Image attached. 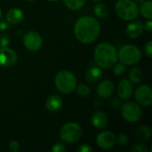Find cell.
Returning <instances> with one entry per match:
<instances>
[{
	"label": "cell",
	"instance_id": "6da1fadb",
	"mask_svg": "<svg viewBox=\"0 0 152 152\" xmlns=\"http://www.w3.org/2000/svg\"><path fill=\"white\" fill-rule=\"evenodd\" d=\"M101 31L99 21L91 16H83L79 18L74 26V34L76 38L82 44H91L94 42Z\"/></svg>",
	"mask_w": 152,
	"mask_h": 152
},
{
	"label": "cell",
	"instance_id": "7a4b0ae2",
	"mask_svg": "<svg viewBox=\"0 0 152 152\" xmlns=\"http://www.w3.org/2000/svg\"><path fill=\"white\" fill-rule=\"evenodd\" d=\"M95 63L102 69H110L118 61V53L116 48L109 43L99 44L94 53Z\"/></svg>",
	"mask_w": 152,
	"mask_h": 152
},
{
	"label": "cell",
	"instance_id": "3957f363",
	"mask_svg": "<svg viewBox=\"0 0 152 152\" xmlns=\"http://www.w3.org/2000/svg\"><path fill=\"white\" fill-rule=\"evenodd\" d=\"M55 86L61 93L69 94L76 90L77 78L70 71L61 70L58 72L55 77Z\"/></svg>",
	"mask_w": 152,
	"mask_h": 152
},
{
	"label": "cell",
	"instance_id": "277c9868",
	"mask_svg": "<svg viewBox=\"0 0 152 152\" xmlns=\"http://www.w3.org/2000/svg\"><path fill=\"white\" fill-rule=\"evenodd\" d=\"M115 8L118 17L124 20H132L139 14L137 4L133 0H118Z\"/></svg>",
	"mask_w": 152,
	"mask_h": 152
},
{
	"label": "cell",
	"instance_id": "5b68a950",
	"mask_svg": "<svg viewBox=\"0 0 152 152\" xmlns=\"http://www.w3.org/2000/svg\"><path fill=\"white\" fill-rule=\"evenodd\" d=\"M118 58L120 62L125 65H134L140 61L142 58V52L136 45L127 44L119 49Z\"/></svg>",
	"mask_w": 152,
	"mask_h": 152
},
{
	"label": "cell",
	"instance_id": "8992f818",
	"mask_svg": "<svg viewBox=\"0 0 152 152\" xmlns=\"http://www.w3.org/2000/svg\"><path fill=\"white\" fill-rule=\"evenodd\" d=\"M82 135L81 126L75 122H69L65 124L60 131V138L62 142L67 143H73L77 142Z\"/></svg>",
	"mask_w": 152,
	"mask_h": 152
},
{
	"label": "cell",
	"instance_id": "52a82bcc",
	"mask_svg": "<svg viewBox=\"0 0 152 152\" xmlns=\"http://www.w3.org/2000/svg\"><path fill=\"white\" fill-rule=\"evenodd\" d=\"M121 114L126 121L134 123L140 120L142 117V110L138 103L134 102H127L122 105Z\"/></svg>",
	"mask_w": 152,
	"mask_h": 152
},
{
	"label": "cell",
	"instance_id": "ba28073f",
	"mask_svg": "<svg viewBox=\"0 0 152 152\" xmlns=\"http://www.w3.org/2000/svg\"><path fill=\"white\" fill-rule=\"evenodd\" d=\"M134 97L138 104L144 107L151 106L152 103V90L151 86L147 85L140 86L135 90Z\"/></svg>",
	"mask_w": 152,
	"mask_h": 152
},
{
	"label": "cell",
	"instance_id": "9c48e42d",
	"mask_svg": "<svg viewBox=\"0 0 152 152\" xmlns=\"http://www.w3.org/2000/svg\"><path fill=\"white\" fill-rule=\"evenodd\" d=\"M43 40L41 36L36 31H28L23 37V45L29 51H37L41 48Z\"/></svg>",
	"mask_w": 152,
	"mask_h": 152
},
{
	"label": "cell",
	"instance_id": "30bf717a",
	"mask_svg": "<svg viewBox=\"0 0 152 152\" xmlns=\"http://www.w3.org/2000/svg\"><path fill=\"white\" fill-rule=\"evenodd\" d=\"M18 60L17 53L11 48L0 47V67L9 68L13 66Z\"/></svg>",
	"mask_w": 152,
	"mask_h": 152
},
{
	"label": "cell",
	"instance_id": "8fae6325",
	"mask_svg": "<svg viewBox=\"0 0 152 152\" xmlns=\"http://www.w3.org/2000/svg\"><path fill=\"white\" fill-rule=\"evenodd\" d=\"M117 140L113 133L110 131H104L100 133L96 137L97 145L103 150H109L116 145Z\"/></svg>",
	"mask_w": 152,
	"mask_h": 152
},
{
	"label": "cell",
	"instance_id": "7c38bea8",
	"mask_svg": "<svg viewBox=\"0 0 152 152\" xmlns=\"http://www.w3.org/2000/svg\"><path fill=\"white\" fill-rule=\"evenodd\" d=\"M118 94L122 100H128L133 94V85L128 79H122L118 85Z\"/></svg>",
	"mask_w": 152,
	"mask_h": 152
},
{
	"label": "cell",
	"instance_id": "4fadbf2b",
	"mask_svg": "<svg viewBox=\"0 0 152 152\" xmlns=\"http://www.w3.org/2000/svg\"><path fill=\"white\" fill-rule=\"evenodd\" d=\"M115 91V85L112 81L106 79L100 83L97 87V94L101 98L110 97Z\"/></svg>",
	"mask_w": 152,
	"mask_h": 152
},
{
	"label": "cell",
	"instance_id": "5bb4252c",
	"mask_svg": "<svg viewBox=\"0 0 152 152\" xmlns=\"http://www.w3.org/2000/svg\"><path fill=\"white\" fill-rule=\"evenodd\" d=\"M143 30V23L141 20H134L129 23L126 27V35L133 39L137 38Z\"/></svg>",
	"mask_w": 152,
	"mask_h": 152
},
{
	"label": "cell",
	"instance_id": "9a60e30c",
	"mask_svg": "<svg viewBox=\"0 0 152 152\" xmlns=\"http://www.w3.org/2000/svg\"><path fill=\"white\" fill-rule=\"evenodd\" d=\"M63 105L62 99L56 94H53L49 96L45 102V107L46 109L51 112H57L61 110Z\"/></svg>",
	"mask_w": 152,
	"mask_h": 152
},
{
	"label": "cell",
	"instance_id": "2e32d148",
	"mask_svg": "<svg viewBox=\"0 0 152 152\" xmlns=\"http://www.w3.org/2000/svg\"><path fill=\"white\" fill-rule=\"evenodd\" d=\"M24 19V12L20 8H12L6 13V20L8 23L16 25L20 23Z\"/></svg>",
	"mask_w": 152,
	"mask_h": 152
},
{
	"label": "cell",
	"instance_id": "e0dca14e",
	"mask_svg": "<svg viewBox=\"0 0 152 152\" xmlns=\"http://www.w3.org/2000/svg\"><path fill=\"white\" fill-rule=\"evenodd\" d=\"M92 124L96 128H105L109 124V117L103 111H96L92 117Z\"/></svg>",
	"mask_w": 152,
	"mask_h": 152
},
{
	"label": "cell",
	"instance_id": "ac0fdd59",
	"mask_svg": "<svg viewBox=\"0 0 152 152\" xmlns=\"http://www.w3.org/2000/svg\"><path fill=\"white\" fill-rule=\"evenodd\" d=\"M103 72L101 68L91 67L86 71V79L88 83H96L102 78Z\"/></svg>",
	"mask_w": 152,
	"mask_h": 152
},
{
	"label": "cell",
	"instance_id": "d6986e66",
	"mask_svg": "<svg viewBox=\"0 0 152 152\" xmlns=\"http://www.w3.org/2000/svg\"><path fill=\"white\" fill-rule=\"evenodd\" d=\"M151 129L149 126H142L136 130V137L142 142H147L151 137Z\"/></svg>",
	"mask_w": 152,
	"mask_h": 152
},
{
	"label": "cell",
	"instance_id": "ffe728a7",
	"mask_svg": "<svg viewBox=\"0 0 152 152\" xmlns=\"http://www.w3.org/2000/svg\"><path fill=\"white\" fill-rule=\"evenodd\" d=\"M129 79L132 83L138 84L141 83L143 79V72L141 69L134 67L129 71Z\"/></svg>",
	"mask_w": 152,
	"mask_h": 152
},
{
	"label": "cell",
	"instance_id": "44dd1931",
	"mask_svg": "<svg viewBox=\"0 0 152 152\" xmlns=\"http://www.w3.org/2000/svg\"><path fill=\"white\" fill-rule=\"evenodd\" d=\"M141 7H140V12L142 13V15L148 19V20H151L152 19V1L151 0H146L145 2H143L142 4H141Z\"/></svg>",
	"mask_w": 152,
	"mask_h": 152
},
{
	"label": "cell",
	"instance_id": "7402d4cb",
	"mask_svg": "<svg viewBox=\"0 0 152 152\" xmlns=\"http://www.w3.org/2000/svg\"><path fill=\"white\" fill-rule=\"evenodd\" d=\"M86 0H63L65 5L73 11H77L79 9H81Z\"/></svg>",
	"mask_w": 152,
	"mask_h": 152
},
{
	"label": "cell",
	"instance_id": "603a6c76",
	"mask_svg": "<svg viewBox=\"0 0 152 152\" xmlns=\"http://www.w3.org/2000/svg\"><path fill=\"white\" fill-rule=\"evenodd\" d=\"M94 13L97 17L104 19L109 15V8L104 4H98L94 6Z\"/></svg>",
	"mask_w": 152,
	"mask_h": 152
},
{
	"label": "cell",
	"instance_id": "cb8c5ba5",
	"mask_svg": "<svg viewBox=\"0 0 152 152\" xmlns=\"http://www.w3.org/2000/svg\"><path fill=\"white\" fill-rule=\"evenodd\" d=\"M77 89V94L80 96V97H88L90 95V93H91V90L90 88L85 85V84H81L79 85L77 87H76Z\"/></svg>",
	"mask_w": 152,
	"mask_h": 152
},
{
	"label": "cell",
	"instance_id": "d4e9b609",
	"mask_svg": "<svg viewBox=\"0 0 152 152\" xmlns=\"http://www.w3.org/2000/svg\"><path fill=\"white\" fill-rule=\"evenodd\" d=\"M114 69H113V72L116 76H121L124 74V72L126 71V65L123 64L122 62L120 63H116L114 66Z\"/></svg>",
	"mask_w": 152,
	"mask_h": 152
},
{
	"label": "cell",
	"instance_id": "484cf974",
	"mask_svg": "<svg viewBox=\"0 0 152 152\" xmlns=\"http://www.w3.org/2000/svg\"><path fill=\"white\" fill-rule=\"evenodd\" d=\"M148 147L142 143H136L131 148V152H148Z\"/></svg>",
	"mask_w": 152,
	"mask_h": 152
},
{
	"label": "cell",
	"instance_id": "4316f807",
	"mask_svg": "<svg viewBox=\"0 0 152 152\" xmlns=\"http://www.w3.org/2000/svg\"><path fill=\"white\" fill-rule=\"evenodd\" d=\"M116 140H117V142L119 145H121V146H126L128 143V142H129L128 136L124 134H121L118 137H116Z\"/></svg>",
	"mask_w": 152,
	"mask_h": 152
},
{
	"label": "cell",
	"instance_id": "83f0119b",
	"mask_svg": "<svg viewBox=\"0 0 152 152\" xmlns=\"http://www.w3.org/2000/svg\"><path fill=\"white\" fill-rule=\"evenodd\" d=\"M51 151L53 152H64L67 151V148L61 143H56L53 146Z\"/></svg>",
	"mask_w": 152,
	"mask_h": 152
},
{
	"label": "cell",
	"instance_id": "f1b7e54d",
	"mask_svg": "<svg viewBox=\"0 0 152 152\" xmlns=\"http://www.w3.org/2000/svg\"><path fill=\"white\" fill-rule=\"evenodd\" d=\"M144 53L145 54L149 57L151 58L152 57V42L149 41L145 45H144Z\"/></svg>",
	"mask_w": 152,
	"mask_h": 152
},
{
	"label": "cell",
	"instance_id": "f546056e",
	"mask_svg": "<svg viewBox=\"0 0 152 152\" xmlns=\"http://www.w3.org/2000/svg\"><path fill=\"white\" fill-rule=\"evenodd\" d=\"M9 149L12 152H18L19 151V149H20L19 142L17 141H12L9 143Z\"/></svg>",
	"mask_w": 152,
	"mask_h": 152
},
{
	"label": "cell",
	"instance_id": "4dcf8cb0",
	"mask_svg": "<svg viewBox=\"0 0 152 152\" xmlns=\"http://www.w3.org/2000/svg\"><path fill=\"white\" fill-rule=\"evenodd\" d=\"M77 151L78 152H92L93 149L88 145V144H81L78 148H77Z\"/></svg>",
	"mask_w": 152,
	"mask_h": 152
},
{
	"label": "cell",
	"instance_id": "1f68e13d",
	"mask_svg": "<svg viewBox=\"0 0 152 152\" xmlns=\"http://www.w3.org/2000/svg\"><path fill=\"white\" fill-rule=\"evenodd\" d=\"M10 40L7 36H1L0 37V47H5L9 45Z\"/></svg>",
	"mask_w": 152,
	"mask_h": 152
},
{
	"label": "cell",
	"instance_id": "d6a6232c",
	"mask_svg": "<svg viewBox=\"0 0 152 152\" xmlns=\"http://www.w3.org/2000/svg\"><path fill=\"white\" fill-rule=\"evenodd\" d=\"M143 28H145V30L149 33H151L152 31V20H149L145 25H143Z\"/></svg>",
	"mask_w": 152,
	"mask_h": 152
},
{
	"label": "cell",
	"instance_id": "836d02e7",
	"mask_svg": "<svg viewBox=\"0 0 152 152\" xmlns=\"http://www.w3.org/2000/svg\"><path fill=\"white\" fill-rule=\"evenodd\" d=\"M120 105V101L119 100H117V99H114L112 102H111V106L114 108V109H118Z\"/></svg>",
	"mask_w": 152,
	"mask_h": 152
},
{
	"label": "cell",
	"instance_id": "e575fe53",
	"mask_svg": "<svg viewBox=\"0 0 152 152\" xmlns=\"http://www.w3.org/2000/svg\"><path fill=\"white\" fill-rule=\"evenodd\" d=\"M8 28V24L5 21H0V31H4Z\"/></svg>",
	"mask_w": 152,
	"mask_h": 152
},
{
	"label": "cell",
	"instance_id": "d590c367",
	"mask_svg": "<svg viewBox=\"0 0 152 152\" xmlns=\"http://www.w3.org/2000/svg\"><path fill=\"white\" fill-rule=\"evenodd\" d=\"M146 0H134V2L136 3V4H142L143 2H145Z\"/></svg>",
	"mask_w": 152,
	"mask_h": 152
},
{
	"label": "cell",
	"instance_id": "8d00e7d4",
	"mask_svg": "<svg viewBox=\"0 0 152 152\" xmlns=\"http://www.w3.org/2000/svg\"><path fill=\"white\" fill-rule=\"evenodd\" d=\"M1 17H2V10L0 8V19H1Z\"/></svg>",
	"mask_w": 152,
	"mask_h": 152
},
{
	"label": "cell",
	"instance_id": "74e56055",
	"mask_svg": "<svg viewBox=\"0 0 152 152\" xmlns=\"http://www.w3.org/2000/svg\"><path fill=\"white\" fill-rule=\"evenodd\" d=\"M48 1H50V2H57L59 0H48Z\"/></svg>",
	"mask_w": 152,
	"mask_h": 152
},
{
	"label": "cell",
	"instance_id": "f35d334b",
	"mask_svg": "<svg viewBox=\"0 0 152 152\" xmlns=\"http://www.w3.org/2000/svg\"><path fill=\"white\" fill-rule=\"evenodd\" d=\"M92 1H94V2H100V1H102V0H92Z\"/></svg>",
	"mask_w": 152,
	"mask_h": 152
},
{
	"label": "cell",
	"instance_id": "ab89813d",
	"mask_svg": "<svg viewBox=\"0 0 152 152\" xmlns=\"http://www.w3.org/2000/svg\"><path fill=\"white\" fill-rule=\"evenodd\" d=\"M27 1H35V0H27Z\"/></svg>",
	"mask_w": 152,
	"mask_h": 152
}]
</instances>
